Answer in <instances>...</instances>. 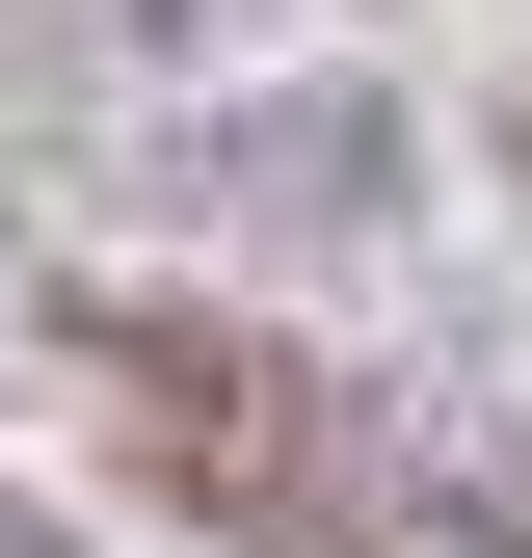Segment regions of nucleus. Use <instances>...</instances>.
<instances>
[{"label":"nucleus","mask_w":532,"mask_h":558,"mask_svg":"<svg viewBox=\"0 0 532 558\" xmlns=\"http://www.w3.org/2000/svg\"><path fill=\"white\" fill-rule=\"evenodd\" d=\"M53 373H81V426L160 478L186 532H240V558H532V426L373 373V345L186 319V293H53Z\"/></svg>","instance_id":"obj_1"},{"label":"nucleus","mask_w":532,"mask_h":558,"mask_svg":"<svg viewBox=\"0 0 532 558\" xmlns=\"http://www.w3.org/2000/svg\"><path fill=\"white\" fill-rule=\"evenodd\" d=\"M0 558H81V532H53V506H27V478H0Z\"/></svg>","instance_id":"obj_2"}]
</instances>
